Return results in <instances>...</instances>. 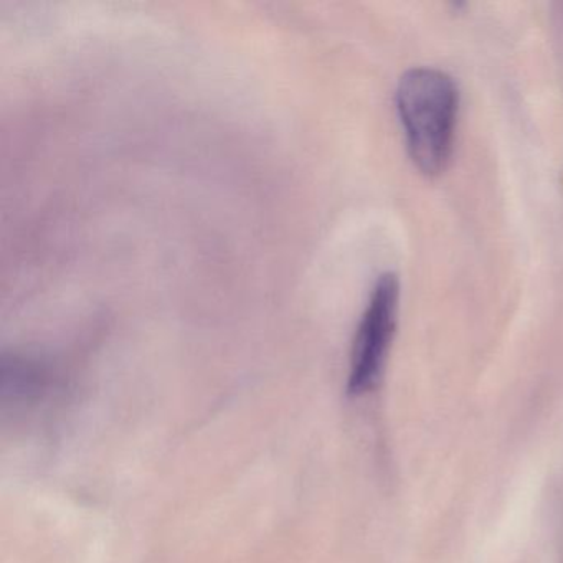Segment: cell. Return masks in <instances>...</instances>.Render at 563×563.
Wrapping results in <instances>:
<instances>
[{"label":"cell","mask_w":563,"mask_h":563,"mask_svg":"<svg viewBox=\"0 0 563 563\" xmlns=\"http://www.w3.org/2000/svg\"><path fill=\"white\" fill-rule=\"evenodd\" d=\"M395 107L415 166L438 176L453 154L460 91L450 75L437 68H411L398 81Z\"/></svg>","instance_id":"obj_1"},{"label":"cell","mask_w":563,"mask_h":563,"mask_svg":"<svg viewBox=\"0 0 563 563\" xmlns=\"http://www.w3.org/2000/svg\"><path fill=\"white\" fill-rule=\"evenodd\" d=\"M400 282L395 273H382L368 296L355 332L349 368V394L364 395L380 380L397 324Z\"/></svg>","instance_id":"obj_2"}]
</instances>
